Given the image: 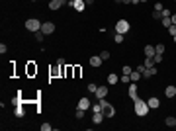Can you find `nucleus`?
Wrapping results in <instances>:
<instances>
[{
	"label": "nucleus",
	"mask_w": 176,
	"mask_h": 131,
	"mask_svg": "<svg viewBox=\"0 0 176 131\" xmlns=\"http://www.w3.org/2000/svg\"><path fill=\"white\" fill-rule=\"evenodd\" d=\"M133 110H135V113L139 116V118H143V116H147L149 113V104L145 102V100H141V98H137L135 100V106H133Z\"/></svg>",
	"instance_id": "nucleus-1"
},
{
	"label": "nucleus",
	"mask_w": 176,
	"mask_h": 131,
	"mask_svg": "<svg viewBox=\"0 0 176 131\" xmlns=\"http://www.w3.org/2000/svg\"><path fill=\"white\" fill-rule=\"evenodd\" d=\"M41 26H43V24H41V22L37 20V18H29V20H26V29L27 32H41Z\"/></svg>",
	"instance_id": "nucleus-2"
},
{
	"label": "nucleus",
	"mask_w": 176,
	"mask_h": 131,
	"mask_svg": "<svg viewBox=\"0 0 176 131\" xmlns=\"http://www.w3.org/2000/svg\"><path fill=\"white\" fill-rule=\"evenodd\" d=\"M129 29H131V26H129V22L127 20H123V18H121V20H117L116 22V33H129Z\"/></svg>",
	"instance_id": "nucleus-3"
},
{
	"label": "nucleus",
	"mask_w": 176,
	"mask_h": 131,
	"mask_svg": "<svg viewBox=\"0 0 176 131\" xmlns=\"http://www.w3.org/2000/svg\"><path fill=\"white\" fill-rule=\"evenodd\" d=\"M41 32L45 33V35H51L55 32V24L53 22H43V26H41Z\"/></svg>",
	"instance_id": "nucleus-4"
},
{
	"label": "nucleus",
	"mask_w": 176,
	"mask_h": 131,
	"mask_svg": "<svg viewBox=\"0 0 176 131\" xmlns=\"http://www.w3.org/2000/svg\"><path fill=\"white\" fill-rule=\"evenodd\" d=\"M147 104H149L151 110H156V108H161V100L156 98V96H151V98L147 100Z\"/></svg>",
	"instance_id": "nucleus-5"
},
{
	"label": "nucleus",
	"mask_w": 176,
	"mask_h": 131,
	"mask_svg": "<svg viewBox=\"0 0 176 131\" xmlns=\"http://www.w3.org/2000/svg\"><path fill=\"white\" fill-rule=\"evenodd\" d=\"M127 94H129V98L133 100V102L139 98V96H137V82H131L129 84V92H127Z\"/></svg>",
	"instance_id": "nucleus-6"
},
{
	"label": "nucleus",
	"mask_w": 176,
	"mask_h": 131,
	"mask_svg": "<svg viewBox=\"0 0 176 131\" xmlns=\"http://www.w3.org/2000/svg\"><path fill=\"white\" fill-rule=\"evenodd\" d=\"M102 113H104L106 118H114V116H116V110H114V106L111 104H108L106 108H102Z\"/></svg>",
	"instance_id": "nucleus-7"
},
{
	"label": "nucleus",
	"mask_w": 176,
	"mask_h": 131,
	"mask_svg": "<svg viewBox=\"0 0 176 131\" xmlns=\"http://www.w3.org/2000/svg\"><path fill=\"white\" fill-rule=\"evenodd\" d=\"M155 74H156V69H155V67H145L143 78H151V76H155Z\"/></svg>",
	"instance_id": "nucleus-8"
},
{
	"label": "nucleus",
	"mask_w": 176,
	"mask_h": 131,
	"mask_svg": "<svg viewBox=\"0 0 176 131\" xmlns=\"http://www.w3.org/2000/svg\"><path fill=\"white\" fill-rule=\"evenodd\" d=\"M104 118H106V116L102 113V111H94V116H92V121H94L96 125H100L102 121H104Z\"/></svg>",
	"instance_id": "nucleus-9"
},
{
	"label": "nucleus",
	"mask_w": 176,
	"mask_h": 131,
	"mask_svg": "<svg viewBox=\"0 0 176 131\" xmlns=\"http://www.w3.org/2000/svg\"><path fill=\"white\" fill-rule=\"evenodd\" d=\"M72 8H74L76 12H84V10H86V2H84V0H74V6H72Z\"/></svg>",
	"instance_id": "nucleus-10"
},
{
	"label": "nucleus",
	"mask_w": 176,
	"mask_h": 131,
	"mask_svg": "<svg viewBox=\"0 0 176 131\" xmlns=\"http://www.w3.org/2000/svg\"><path fill=\"white\" fill-rule=\"evenodd\" d=\"M108 96V86H98V90H96V98H106Z\"/></svg>",
	"instance_id": "nucleus-11"
},
{
	"label": "nucleus",
	"mask_w": 176,
	"mask_h": 131,
	"mask_svg": "<svg viewBox=\"0 0 176 131\" xmlns=\"http://www.w3.org/2000/svg\"><path fill=\"white\" fill-rule=\"evenodd\" d=\"M164 96H166V98H174L176 96V86H166V88H164Z\"/></svg>",
	"instance_id": "nucleus-12"
},
{
	"label": "nucleus",
	"mask_w": 176,
	"mask_h": 131,
	"mask_svg": "<svg viewBox=\"0 0 176 131\" xmlns=\"http://www.w3.org/2000/svg\"><path fill=\"white\" fill-rule=\"evenodd\" d=\"M156 55V49H155V45H145V57H155Z\"/></svg>",
	"instance_id": "nucleus-13"
},
{
	"label": "nucleus",
	"mask_w": 176,
	"mask_h": 131,
	"mask_svg": "<svg viewBox=\"0 0 176 131\" xmlns=\"http://www.w3.org/2000/svg\"><path fill=\"white\" fill-rule=\"evenodd\" d=\"M76 108H80V110H88V108H90V100L88 98H80Z\"/></svg>",
	"instance_id": "nucleus-14"
},
{
	"label": "nucleus",
	"mask_w": 176,
	"mask_h": 131,
	"mask_svg": "<svg viewBox=\"0 0 176 131\" xmlns=\"http://www.w3.org/2000/svg\"><path fill=\"white\" fill-rule=\"evenodd\" d=\"M26 72H27V76H33V74H37V67H35V63H27Z\"/></svg>",
	"instance_id": "nucleus-15"
},
{
	"label": "nucleus",
	"mask_w": 176,
	"mask_h": 131,
	"mask_svg": "<svg viewBox=\"0 0 176 131\" xmlns=\"http://www.w3.org/2000/svg\"><path fill=\"white\" fill-rule=\"evenodd\" d=\"M129 78H131V82H139V80L143 78V74H141V72H139V71L135 69V71H133V72L129 74Z\"/></svg>",
	"instance_id": "nucleus-16"
},
{
	"label": "nucleus",
	"mask_w": 176,
	"mask_h": 131,
	"mask_svg": "<svg viewBox=\"0 0 176 131\" xmlns=\"http://www.w3.org/2000/svg\"><path fill=\"white\" fill-rule=\"evenodd\" d=\"M106 80H108V84H117V82H119V76H117L116 72H110Z\"/></svg>",
	"instance_id": "nucleus-17"
},
{
	"label": "nucleus",
	"mask_w": 176,
	"mask_h": 131,
	"mask_svg": "<svg viewBox=\"0 0 176 131\" xmlns=\"http://www.w3.org/2000/svg\"><path fill=\"white\" fill-rule=\"evenodd\" d=\"M14 116H16V118H24V116H26V110L22 108V104L14 108Z\"/></svg>",
	"instance_id": "nucleus-18"
},
{
	"label": "nucleus",
	"mask_w": 176,
	"mask_h": 131,
	"mask_svg": "<svg viewBox=\"0 0 176 131\" xmlns=\"http://www.w3.org/2000/svg\"><path fill=\"white\" fill-rule=\"evenodd\" d=\"M61 6H63V0H51L49 2V10H59Z\"/></svg>",
	"instance_id": "nucleus-19"
},
{
	"label": "nucleus",
	"mask_w": 176,
	"mask_h": 131,
	"mask_svg": "<svg viewBox=\"0 0 176 131\" xmlns=\"http://www.w3.org/2000/svg\"><path fill=\"white\" fill-rule=\"evenodd\" d=\"M102 57H90V61H88V63H90V67H100L102 65Z\"/></svg>",
	"instance_id": "nucleus-20"
},
{
	"label": "nucleus",
	"mask_w": 176,
	"mask_h": 131,
	"mask_svg": "<svg viewBox=\"0 0 176 131\" xmlns=\"http://www.w3.org/2000/svg\"><path fill=\"white\" fill-rule=\"evenodd\" d=\"M164 125H168V127H176V118L168 116V118L164 119Z\"/></svg>",
	"instance_id": "nucleus-21"
},
{
	"label": "nucleus",
	"mask_w": 176,
	"mask_h": 131,
	"mask_svg": "<svg viewBox=\"0 0 176 131\" xmlns=\"http://www.w3.org/2000/svg\"><path fill=\"white\" fill-rule=\"evenodd\" d=\"M65 76H67V78H71V76H74V69H72L71 65H67V67H65Z\"/></svg>",
	"instance_id": "nucleus-22"
},
{
	"label": "nucleus",
	"mask_w": 176,
	"mask_h": 131,
	"mask_svg": "<svg viewBox=\"0 0 176 131\" xmlns=\"http://www.w3.org/2000/svg\"><path fill=\"white\" fill-rule=\"evenodd\" d=\"M72 69H74V76H72V78H80V74H82V67L74 65V67H72Z\"/></svg>",
	"instance_id": "nucleus-23"
},
{
	"label": "nucleus",
	"mask_w": 176,
	"mask_h": 131,
	"mask_svg": "<svg viewBox=\"0 0 176 131\" xmlns=\"http://www.w3.org/2000/svg\"><path fill=\"white\" fill-rule=\"evenodd\" d=\"M84 111H86V110H80V108H76V111H74V118H76V119H82V118H84Z\"/></svg>",
	"instance_id": "nucleus-24"
},
{
	"label": "nucleus",
	"mask_w": 176,
	"mask_h": 131,
	"mask_svg": "<svg viewBox=\"0 0 176 131\" xmlns=\"http://www.w3.org/2000/svg\"><path fill=\"white\" fill-rule=\"evenodd\" d=\"M161 24H163V26L166 27V29H168V27L172 26V22H170V18H161Z\"/></svg>",
	"instance_id": "nucleus-25"
},
{
	"label": "nucleus",
	"mask_w": 176,
	"mask_h": 131,
	"mask_svg": "<svg viewBox=\"0 0 176 131\" xmlns=\"http://www.w3.org/2000/svg\"><path fill=\"white\" fill-rule=\"evenodd\" d=\"M114 41H116V43H123V33H116V35H114Z\"/></svg>",
	"instance_id": "nucleus-26"
},
{
	"label": "nucleus",
	"mask_w": 176,
	"mask_h": 131,
	"mask_svg": "<svg viewBox=\"0 0 176 131\" xmlns=\"http://www.w3.org/2000/svg\"><path fill=\"white\" fill-rule=\"evenodd\" d=\"M43 37H45V33H43V32H35V41H39V43H41V41H43Z\"/></svg>",
	"instance_id": "nucleus-27"
},
{
	"label": "nucleus",
	"mask_w": 176,
	"mask_h": 131,
	"mask_svg": "<svg viewBox=\"0 0 176 131\" xmlns=\"http://www.w3.org/2000/svg\"><path fill=\"white\" fill-rule=\"evenodd\" d=\"M145 67H155V61L151 59V57H145V63H143Z\"/></svg>",
	"instance_id": "nucleus-28"
},
{
	"label": "nucleus",
	"mask_w": 176,
	"mask_h": 131,
	"mask_svg": "<svg viewBox=\"0 0 176 131\" xmlns=\"http://www.w3.org/2000/svg\"><path fill=\"white\" fill-rule=\"evenodd\" d=\"M86 88H88V92H92V94H96V90H98V86L94 84V82H90V84L86 86Z\"/></svg>",
	"instance_id": "nucleus-29"
},
{
	"label": "nucleus",
	"mask_w": 176,
	"mask_h": 131,
	"mask_svg": "<svg viewBox=\"0 0 176 131\" xmlns=\"http://www.w3.org/2000/svg\"><path fill=\"white\" fill-rule=\"evenodd\" d=\"M119 80H121V82H125V84H129V82H131L129 74H121V76H119Z\"/></svg>",
	"instance_id": "nucleus-30"
},
{
	"label": "nucleus",
	"mask_w": 176,
	"mask_h": 131,
	"mask_svg": "<svg viewBox=\"0 0 176 131\" xmlns=\"http://www.w3.org/2000/svg\"><path fill=\"white\" fill-rule=\"evenodd\" d=\"M121 72H123V74H131V72H133V69H131L129 65H125L123 69H121Z\"/></svg>",
	"instance_id": "nucleus-31"
},
{
	"label": "nucleus",
	"mask_w": 176,
	"mask_h": 131,
	"mask_svg": "<svg viewBox=\"0 0 176 131\" xmlns=\"http://www.w3.org/2000/svg\"><path fill=\"white\" fill-rule=\"evenodd\" d=\"M151 16H153V20H161V18H163V14L156 12V10H153V14H151Z\"/></svg>",
	"instance_id": "nucleus-32"
},
{
	"label": "nucleus",
	"mask_w": 176,
	"mask_h": 131,
	"mask_svg": "<svg viewBox=\"0 0 176 131\" xmlns=\"http://www.w3.org/2000/svg\"><path fill=\"white\" fill-rule=\"evenodd\" d=\"M153 61H155V65H156V63H163V55H161V53H156L155 57H153Z\"/></svg>",
	"instance_id": "nucleus-33"
},
{
	"label": "nucleus",
	"mask_w": 176,
	"mask_h": 131,
	"mask_svg": "<svg viewBox=\"0 0 176 131\" xmlns=\"http://www.w3.org/2000/svg\"><path fill=\"white\" fill-rule=\"evenodd\" d=\"M10 102H12V106H14V108H16V106H20V94H18V96H14V98L10 100Z\"/></svg>",
	"instance_id": "nucleus-34"
},
{
	"label": "nucleus",
	"mask_w": 176,
	"mask_h": 131,
	"mask_svg": "<svg viewBox=\"0 0 176 131\" xmlns=\"http://www.w3.org/2000/svg\"><path fill=\"white\" fill-rule=\"evenodd\" d=\"M161 14H163V18H170V16H172V12H170L168 8H164V10H163Z\"/></svg>",
	"instance_id": "nucleus-35"
},
{
	"label": "nucleus",
	"mask_w": 176,
	"mask_h": 131,
	"mask_svg": "<svg viewBox=\"0 0 176 131\" xmlns=\"http://www.w3.org/2000/svg\"><path fill=\"white\" fill-rule=\"evenodd\" d=\"M155 49H156V53H161V55L164 53V45H163V43H158V45H155Z\"/></svg>",
	"instance_id": "nucleus-36"
},
{
	"label": "nucleus",
	"mask_w": 176,
	"mask_h": 131,
	"mask_svg": "<svg viewBox=\"0 0 176 131\" xmlns=\"http://www.w3.org/2000/svg\"><path fill=\"white\" fill-rule=\"evenodd\" d=\"M100 57H102L104 61H108V59H110V51H102V53H100Z\"/></svg>",
	"instance_id": "nucleus-37"
},
{
	"label": "nucleus",
	"mask_w": 176,
	"mask_h": 131,
	"mask_svg": "<svg viewBox=\"0 0 176 131\" xmlns=\"http://www.w3.org/2000/svg\"><path fill=\"white\" fill-rule=\"evenodd\" d=\"M155 10H156V12H163V10H164V6L161 4V2H156V4H155Z\"/></svg>",
	"instance_id": "nucleus-38"
},
{
	"label": "nucleus",
	"mask_w": 176,
	"mask_h": 131,
	"mask_svg": "<svg viewBox=\"0 0 176 131\" xmlns=\"http://www.w3.org/2000/svg\"><path fill=\"white\" fill-rule=\"evenodd\" d=\"M92 111H102V106H100V102L92 106Z\"/></svg>",
	"instance_id": "nucleus-39"
},
{
	"label": "nucleus",
	"mask_w": 176,
	"mask_h": 131,
	"mask_svg": "<svg viewBox=\"0 0 176 131\" xmlns=\"http://www.w3.org/2000/svg\"><path fill=\"white\" fill-rule=\"evenodd\" d=\"M168 33L174 37V35H176V26H170V27H168Z\"/></svg>",
	"instance_id": "nucleus-40"
},
{
	"label": "nucleus",
	"mask_w": 176,
	"mask_h": 131,
	"mask_svg": "<svg viewBox=\"0 0 176 131\" xmlns=\"http://www.w3.org/2000/svg\"><path fill=\"white\" fill-rule=\"evenodd\" d=\"M6 51H8V47L4 45V43H2V45H0V53H2V55H4V53H6Z\"/></svg>",
	"instance_id": "nucleus-41"
},
{
	"label": "nucleus",
	"mask_w": 176,
	"mask_h": 131,
	"mask_svg": "<svg viewBox=\"0 0 176 131\" xmlns=\"http://www.w3.org/2000/svg\"><path fill=\"white\" fill-rule=\"evenodd\" d=\"M41 129H43V131H49V129H51V125H49V123H43V125H41Z\"/></svg>",
	"instance_id": "nucleus-42"
},
{
	"label": "nucleus",
	"mask_w": 176,
	"mask_h": 131,
	"mask_svg": "<svg viewBox=\"0 0 176 131\" xmlns=\"http://www.w3.org/2000/svg\"><path fill=\"white\" fill-rule=\"evenodd\" d=\"M57 65H67V63H65V59H63V57H59V59H57Z\"/></svg>",
	"instance_id": "nucleus-43"
},
{
	"label": "nucleus",
	"mask_w": 176,
	"mask_h": 131,
	"mask_svg": "<svg viewBox=\"0 0 176 131\" xmlns=\"http://www.w3.org/2000/svg\"><path fill=\"white\" fill-rule=\"evenodd\" d=\"M170 22H172V26H176V14H172V16H170Z\"/></svg>",
	"instance_id": "nucleus-44"
},
{
	"label": "nucleus",
	"mask_w": 176,
	"mask_h": 131,
	"mask_svg": "<svg viewBox=\"0 0 176 131\" xmlns=\"http://www.w3.org/2000/svg\"><path fill=\"white\" fill-rule=\"evenodd\" d=\"M84 2H86V6H92V4H94L96 0H84Z\"/></svg>",
	"instance_id": "nucleus-45"
},
{
	"label": "nucleus",
	"mask_w": 176,
	"mask_h": 131,
	"mask_svg": "<svg viewBox=\"0 0 176 131\" xmlns=\"http://www.w3.org/2000/svg\"><path fill=\"white\" fill-rule=\"evenodd\" d=\"M116 2H123V4H131V0H116Z\"/></svg>",
	"instance_id": "nucleus-46"
},
{
	"label": "nucleus",
	"mask_w": 176,
	"mask_h": 131,
	"mask_svg": "<svg viewBox=\"0 0 176 131\" xmlns=\"http://www.w3.org/2000/svg\"><path fill=\"white\" fill-rule=\"evenodd\" d=\"M67 2H69V0H63V4H67Z\"/></svg>",
	"instance_id": "nucleus-47"
},
{
	"label": "nucleus",
	"mask_w": 176,
	"mask_h": 131,
	"mask_svg": "<svg viewBox=\"0 0 176 131\" xmlns=\"http://www.w3.org/2000/svg\"><path fill=\"white\" fill-rule=\"evenodd\" d=\"M172 39H174V43H176V35H174V37H172Z\"/></svg>",
	"instance_id": "nucleus-48"
},
{
	"label": "nucleus",
	"mask_w": 176,
	"mask_h": 131,
	"mask_svg": "<svg viewBox=\"0 0 176 131\" xmlns=\"http://www.w3.org/2000/svg\"><path fill=\"white\" fill-rule=\"evenodd\" d=\"M139 2H147V0H139Z\"/></svg>",
	"instance_id": "nucleus-49"
},
{
	"label": "nucleus",
	"mask_w": 176,
	"mask_h": 131,
	"mask_svg": "<svg viewBox=\"0 0 176 131\" xmlns=\"http://www.w3.org/2000/svg\"><path fill=\"white\" fill-rule=\"evenodd\" d=\"M32 2H37V0H32Z\"/></svg>",
	"instance_id": "nucleus-50"
},
{
	"label": "nucleus",
	"mask_w": 176,
	"mask_h": 131,
	"mask_svg": "<svg viewBox=\"0 0 176 131\" xmlns=\"http://www.w3.org/2000/svg\"><path fill=\"white\" fill-rule=\"evenodd\" d=\"M174 2H176V0H174Z\"/></svg>",
	"instance_id": "nucleus-51"
}]
</instances>
